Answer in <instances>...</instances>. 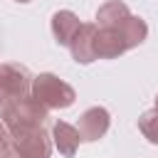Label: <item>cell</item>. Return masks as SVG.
<instances>
[{
  "label": "cell",
  "instance_id": "5",
  "mask_svg": "<svg viewBox=\"0 0 158 158\" xmlns=\"http://www.w3.org/2000/svg\"><path fill=\"white\" fill-rule=\"evenodd\" d=\"M111 126V114L104 109V106H89L81 116H79V123H77V131L81 136V141L91 143V141H99L106 136Z\"/></svg>",
  "mask_w": 158,
  "mask_h": 158
},
{
  "label": "cell",
  "instance_id": "13",
  "mask_svg": "<svg viewBox=\"0 0 158 158\" xmlns=\"http://www.w3.org/2000/svg\"><path fill=\"white\" fill-rule=\"evenodd\" d=\"M10 148V133H7V128H5V123L0 121V156L5 153Z\"/></svg>",
  "mask_w": 158,
  "mask_h": 158
},
{
  "label": "cell",
  "instance_id": "6",
  "mask_svg": "<svg viewBox=\"0 0 158 158\" xmlns=\"http://www.w3.org/2000/svg\"><path fill=\"white\" fill-rule=\"evenodd\" d=\"M123 52H128V44L123 40V35L114 27H99L96 25V35H94V57L96 59H116Z\"/></svg>",
  "mask_w": 158,
  "mask_h": 158
},
{
  "label": "cell",
  "instance_id": "7",
  "mask_svg": "<svg viewBox=\"0 0 158 158\" xmlns=\"http://www.w3.org/2000/svg\"><path fill=\"white\" fill-rule=\"evenodd\" d=\"M84 22H79V17L72 12V10H57L49 20V27H52V37L59 47H69L72 40L77 37V32L81 30Z\"/></svg>",
  "mask_w": 158,
  "mask_h": 158
},
{
  "label": "cell",
  "instance_id": "11",
  "mask_svg": "<svg viewBox=\"0 0 158 158\" xmlns=\"http://www.w3.org/2000/svg\"><path fill=\"white\" fill-rule=\"evenodd\" d=\"M118 32L123 35V40H126L128 49H133V47H138V44H143V42H146V37H148V25H146V20H143V17L131 15V17L118 27Z\"/></svg>",
  "mask_w": 158,
  "mask_h": 158
},
{
  "label": "cell",
  "instance_id": "10",
  "mask_svg": "<svg viewBox=\"0 0 158 158\" xmlns=\"http://www.w3.org/2000/svg\"><path fill=\"white\" fill-rule=\"evenodd\" d=\"M131 15H133V12L128 10L126 2H121V0H109V2H104V5L96 10V25H99V27H114V30H118Z\"/></svg>",
  "mask_w": 158,
  "mask_h": 158
},
{
  "label": "cell",
  "instance_id": "16",
  "mask_svg": "<svg viewBox=\"0 0 158 158\" xmlns=\"http://www.w3.org/2000/svg\"><path fill=\"white\" fill-rule=\"evenodd\" d=\"M15 2H30V0H15Z\"/></svg>",
  "mask_w": 158,
  "mask_h": 158
},
{
  "label": "cell",
  "instance_id": "15",
  "mask_svg": "<svg viewBox=\"0 0 158 158\" xmlns=\"http://www.w3.org/2000/svg\"><path fill=\"white\" fill-rule=\"evenodd\" d=\"M153 109H158V94H156V106H153Z\"/></svg>",
  "mask_w": 158,
  "mask_h": 158
},
{
  "label": "cell",
  "instance_id": "4",
  "mask_svg": "<svg viewBox=\"0 0 158 158\" xmlns=\"http://www.w3.org/2000/svg\"><path fill=\"white\" fill-rule=\"evenodd\" d=\"M10 146L20 158H49L54 143H52V136L44 131V126H35V128L12 131Z\"/></svg>",
  "mask_w": 158,
  "mask_h": 158
},
{
  "label": "cell",
  "instance_id": "12",
  "mask_svg": "<svg viewBox=\"0 0 158 158\" xmlns=\"http://www.w3.org/2000/svg\"><path fill=\"white\" fill-rule=\"evenodd\" d=\"M138 131H141V136H143L148 143L158 146V109L143 111V114L138 116Z\"/></svg>",
  "mask_w": 158,
  "mask_h": 158
},
{
  "label": "cell",
  "instance_id": "2",
  "mask_svg": "<svg viewBox=\"0 0 158 158\" xmlns=\"http://www.w3.org/2000/svg\"><path fill=\"white\" fill-rule=\"evenodd\" d=\"M49 118V111L35 101L32 96H25L20 101H12L7 106L0 109V121L5 123L7 133L20 131V128H35V126H44V121Z\"/></svg>",
  "mask_w": 158,
  "mask_h": 158
},
{
  "label": "cell",
  "instance_id": "14",
  "mask_svg": "<svg viewBox=\"0 0 158 158\" xmlns=\"http://www.w3.org/2000/svg\"><path fill=\"white\" fill-rule=\"evenodd\" d=\"M0 158H20V156H17V153L12 151V146H10V148H7V151H5V153H2Z\"/></svg>",
  "mask_w": 158,
  "mask_h": 158
},
{
  "label": "cell",
  "instance_id": "1",
  "mask_svg": "<svg viewBox=\"0 0 158 158\" xmlns=\"http://www.w3.org/2000/svg\"><path fill=\"white\" fill-rule=\"evenodd\" d=\"M30 96L35 101H40L47 111H54V109H69L74 104V99H77V91H74L72 84L59 79L57 74L42 72V74H37L32 79Z\"/></svg>",
  "mask_w": 158,
  "mask_h": 158
},
{
  "label": "cell",
  "instance_id": "8",
  "mask_svg": "<svg viewBox=\"0 0 158 158\" xmlns=\"http://www.w3.org/2000/svg\"><path fill=\"white\" fill-rule=\"evenodd\" d=\"M52 143H54V148L59 151V156L74 158L77 151H79L81 136H79V131H77V126H72V123L57 118V121L52 123Z\"/></svg>",
  "mask_w": 158,
  "mask_h": 158
},
{
  "label": "cell",
  "instance_id": "3",
  "mask_svg": "<svg viewBox=\"0 0 158 158\" xmlns=\"http://www.w3.org/2000/svg\"><path fill=\"white\" fill-rule=\"evenodd\" d=\"M32 74L20 62H2L0 64V109L30 96L32 89Z\"/></svg>",
  "mask_w": 158,
  "mask_h": 158
},
{
  "label": "cell",
  "instance_id": "9",
  "mask_svg": "<svg viewBox=\"0 0 158 158\" xmlns=\"http://www.w3.org/2000/svg\"><path fill=\"white\" fill-rule=\"evenodd\" d=\"M94 35H96V22H84L81 30L77 32V37L72 40L69 52H72V59L77 64L96 62V57H94Z\"/></svg>",
  "mask_w": 158,
  "mask_h": 158
}]
</instances>
